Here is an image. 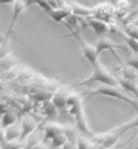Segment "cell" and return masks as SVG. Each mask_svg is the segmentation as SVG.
Segmentation results:
<instances>
[{"label": "cell", "instance_id": "1", "mask_svg": "<svg viewBox=\"0 0 138 149\" xmlns=\"http://www.w3.org/2000/svg\"><path fill=\"white\" fill-rule=\"evenodd\" d=\"M67 109H68V113L75 117V123L79 127L80 132L84 133L87 137H91L94 133L88 127L87 118H85V113H84L81 94H79V92H69L67 99Z\"/></svg>", "mask_w": 138, "mask_h": 149}, {"label": "cell", "instance_id": "2", "mask_svg": "<svg viewBox=\"0 0 138 149\" xmlns=\"http://www.w3.org/2000/svg\"><path fill=\"white\" fill-rule=\"evenodd\" d=\"M94 95H103V96H107V98H112V99H118V100H122V102L130 104L138 110V102L137 99L131 98L129 92H126L125 90H119L118 86H110V84H99V87H96L95 90L89 91L88 92V98H91Z\"/></svg>", "mask_w": 138, "mask_h": 149}, {"label": "cell", "instance_id": "3", "mask_svg": "<svg viewBox=\"0 0 138 149\" xmlns=\"http://www.w3.org/2000/svg\"><path fill=\"white\" fill-rule=\"evenodd\" d=\"M91 84H110V86H119V79L114 73H111L100 61L92 67V73L88 79H84L77 86H91Z\"/></svg>", "mask_w": 138, "mask_h": 149}, {"label": "cell", "instance_id": "4", "mask_svg": "<svg viewBox=\"0 0 138 149\" xmlns=\"http://www.w3.org/2000/svg\"><path fill=\"white\" fill-rule=\"evenodd\" d=\"M76 38L79 39L80 46H81V52H83V56L88 60V63L91 64L92 67L96 65V63L99 61V54H98V50H96V46H95V45H91V43H88L85 39H83L79 33L76 34Z\"/></svg>", "mask_w": 138, "mask_h": 149}, {"label": "cell", "instance_id": "5", "mask_svg": "<svg viewBox=\"0 0 138 149\" xmlns=\"http://www.w3.org/2000/svg\"><path fill=\"white\" fill-rule=\"evenodd\" d=\"M69 92H71L69 87L61 86L60 88L55 90V92L53 94V96H51V100H53V103L55 104V107L58 109L60 114L68 111V109H67V99H68Z\"/></svg>", "mask_w": 138, "mask_h": 149}, {"label": "cell", "instance_id": "6", "mask_svg": "<svg viewBox=\"0 0 138 149\" xmlns=\"http://www.w3.org/2000/svg\"><path fill=\"white\" fill-rule=\"evenodd\" d=\"M95 46H96V50H98V54L99 56H100V53H102V52L108 50V52H111L115 57H118V54L115 53V50H117V49H122V50L125 49V46H122V45H119V43L114 42L112 39L107 38L106 36H99V38L96 39Z\"/></svg>", "mask_w": 138, "mask_h": 149}, {"label": "cell", "instance_id": "7", "mask_svg": "<svg viewBox=\"0 0 138 149\" xmlns=\"http://www.w3.org/2000/svg\"><path fill=\"white\" fill-rule=\"evenodd\" d=\"M84 19L87 20L88 27H91L98 36H106L107 33L111 30V26L107 23L106 20L100 19V18H98V16H95V15L87 16V18H84Z\"/></svg>", "mask_w": 138, "mask_h": 149}, {"label": "cell", "instance_id": "8", "mask_svg": "<svg viewBox=\"0 0 138 149\" xmlns=\"http://www.w3.org/2000/svg\"><path fill=\"white\" fill-rule=\"evenodd\" d=\"M46 14L50 16L54 22L61 23V22H64L65 19H68V18L73 14V11H72V7L69 4L64 3V6H60V7H57V8H51L50 11H47Z\"/></svg>", "mask_w": 138, "mask_h": 149}, {"label": "cell", "instance_id": "9", "mask_svg": "<svg viewBox=\"0 0 138 149\" xmlns=\"http://www.w3.org/2000/svg\"><path fill=\"white\" fill-rule=\"evenodd\" d=\"M28 4H30L28 3V0H15V1L12 3V18H11V23H10V26H8V30H7L6 37H10L12 29H14L15 22L18 20V18L20 16V14L26 10V7H27Z\"/></svg>", "mask_w": 138, "mask_h": 149}, {"label": "cell", "instance_id": "10", "mask_svg": "<svg viewBox=\"0 0 138 149\" xmlns=\"http://www.w3.org/2000/svg\"><path fill=\"white\" fill-rule=\"evenodd\" d=\"M22 134H20V140H26L28 136H31L34 132H35L38 123L35 122V119L30 115H26V117L22 118Z\"/></svg>", "mask_w": 138, "mask_h": 149}, {"label": "cell", "instance_id": "11", "mask_svg": "<svg viewBox=\"0 0 138 149\" xmlns=\"http://www.w3.org/2000/svg\"><path fill=\"white\" fill-rule=\"evenodd\" d=\"M114 10L115 8L112 7L111 3H102V4H99L98 7L94 8V15L103 20H106V22H108L112 18V15H114Z\"/></svg>", "mask_w": 138, "mask_h": 149}, {"label": "cell", "instance_id": "12", "mask_svg": "<svg viewBox=\"0 0 138 149\" xmlns=\"http://www.w3.org/2000/svg\"><path fill=\"white\" fill-rule=\"evenodd\" d=\"M64 132V126L55 122H49L44 129V136H45V141L47 140H53L55 136H58L60 133Z\"/></svg>", "mask_w": 138, "mask_h": 149}, {"label": "cell", "instance_id": "13", "mask_svg": "<svg viewBox=\"0 0 138 149\" xmlns=\"http://www.w3.org/2000/svg\"><path fill=\"white\" fill-rule=\"evenodd\" d=\"M118 79H119V86L122 87L126 92L131 94L134 98L138 99V84H137V81L130 80V79H127V77H123V76H121V77H118Z\"/></svg>", "mask_w": 138, "mask_h": 149}, {"label": "cell", "instance_id": "14", "mask_svg": "<svg viewBox=\"0 0 138 149\" xmlns=\"http://www.w3.org/2000/svg\"><path fill=\"white\" fill-rule=\"evenodd\" d=\"M4 133H6V141H15L20 140V134H22V126H18L15 123L4 127Z\"/></svg>", "mask_w": 138, "mask_h": 149}, {"label": "cell", "instance_id": "15", "mask_svg": "<svg viewBox=\"0 0 138 149\" xmlns=\"http://www.w3.org/2000/svg\"><path fill=\"white\" fill-rule=\"evenodd\" d=\"M18 63V60H16V57H14L12 54H6L4 57H1L0 58V68L1 69H4V71H8V69H11L15 64Z\"/></svg>", "mask_w": 138, "mask_h": 149}, {"label": "cell", "instance_id": "16", "mask_svg": "<svg viewBox=\"0 0 138 149\" xmlns=\"http://www.w3.org/2000/svg\"><path fill=\"white\" fill-rule=\"evenodd\" d=\"M121 73H122L123 77H127V79H130V80L138 81V71L135 69V68L127 65V64L121 68Z\"/></svg>", "mask_w": 138, "mask_h": 149}, {"label": "cell", "instance_id": "17", "mask_svg": "<svg viewBox=\"0 0 138 149\" xmlns=\"http://www.w3.org/2000/svg\"><path fill=\"white\" fill-rule=\"evenodd\" d=\"M16 119H18V117H16V114L14 111H4L3 118H1V126L7 127V126L15 123Z\"/></svg>", "mask_w": 138, "mask_h": 149}, {"label": "cell", "instance_id": "18", "mask_svg": "<svg viewBox=\"0 0 138 149\" xmlns=\"http://www.w3.org/2000/svg\"><path fill=\"white\" fill-rule=\"evenodd\" d=\"M121 36L125 38L127 46L131 49V52H133V53H138V39L134 38V37L129 36V34H123V33H121Z\"/></svg>", "mask_w": 138, "mask_h": 149}, {"label": "cell", "instance_id": "19", "mask_svg": "<svg viewBox=\"0 0 138 149\" xmlns=\"http://www.w3.org/2000/svg\"><path fill=\"white\" fill-rule=\"evenodd\" d=\"M133 127H138V115L137 117H134L133 119H130L129 122H126V123H123V125L118 126V129L121 133H126L129 129H133Z\"/></svg>", "mask_w": 138, "mask_h": 149}, {"label": "cell", "instance_id": "20", "mask_svg": "<svg viewBox=\"0 0 138 149\" xmlns=\"http://www.w3.org/2000/svg\"><path fill=\"white\" fill-rule=\"evenodd\" d=\"M94 145H95V142L91 140V137L77 138V142H76L77 148H89V146H94Z\"/></svg>", "mask_w": 138, "mask_h": 149}, {"label": "cell", "instance_id": "21", "mask_svg": "<svg viewBox=\"0 0 138 149\" xmlns=\"http://www.w3.org/2000/svg\"><path fill=\"white\" fill-rule=\"evenodd\" d=\"M28 3L30 4H37V6H40L42 10H44L45 12L47 11H50L51 7H50V4H49V1L47 0H28Z\"/></svg>", "mask_w": 138, "mask_h": 149}, {"label": "cell", "instance_id": "22", "mask_svg": "<svg viewBox=\"0 0 138 149\" xmlns=\"http://www.w3.org/2000/svg\"><path fill=\"white\" fill-rule=\"evenodd\" d=\"M33 99H34V100H38V102H45L47 99H51V95L49 94V92L42 91V92H37V94L33 95Z\"/></svg>", "mask_w": 138, "mask_h": 149}, {"label": "cell", "instance_id": "23", "mask_svg": "<svg viewBox=\"0 0 138 149\" xmlns=\"http://www.w3.org/2000/svg\"><path fill=\"white\" fill-rule=\"evenodd\" d=\"M126 64L130 65V67L135 68L138 71V53H134L131 56H127V60H126Z\"/></svg>", "mask_w": 138, "mask_h": 149}, {"label": "cell", "instance_id": "24", "mask_svg": "<svg viewBox=\"0 0 138 149\" xmlns=\"http://www.w3.org/2000/svg\"><path fill=\"white\" fill-rule=\"evenodd\" d=\"M8 37H6L3 41V43H1V46H0V58L1 57H4L6 54H8Z\"/></svg>", "mask_w": 138, "mask_h": 149}, {"label": "cell", "instance_id": "25", "mask_svg": "<svg viewBox=\"0 0 138 149\" xmlns=\"http://www.w3.org/2000/svg\"><path fill=\"white\" fill-rule=\"evenodd\" d=\"M0 141L4 142L6 141V133H4V127L0 126Z\"/></svg>", "mask_w": 138, "mask_h": 149}, {"label": "cell", "instance_id": "26", "mask_svg": "<svg viewBox=\"0 0 138 149\" xmlns=\"http://www.w3.org/2000/svg\"><path fill=\"white\" fill-rule=\"evenodd\" d=\"M15 0H0V4H8V3H14Z\"/></svg>", "mask_w": 138, "mask_h": 149}, {"label": "cell", "instance_id": "27", "mask_svg": "<svg viewBox=\"0 0 138 149\" xmlns=\"http://www.w3.org/2000/svg\"><path fill=\"white\" fill-rule=\"evenodd\" d=\"M64 1H67V3H69V1H71V0H64Z\"/></svg>", "mask_w": 138, "mask_h": 149}, {"label": "cell", "instance_id": "28", "mask_svg": "<svg viewBox=\"0 0 138 149\" xmlns=\"http://www.w3.org/2000/svg\"><path fill=\"white\" fill-rule=\"evenodd\" d=\"M135 145H137V146H138V140H137V141H135Z\"/></svg>", "mask_w": 138, "mask_h": 149}, {"label": "cell", "instance_id": "29", "mask_svg": "<svg viewBox=\"0 0 138 149\" xmlns=\"http://www.w3.org/2000/svg\"><path fill=\"white\" fill-rule=\"evenodd\" d=\"M0 146H1V141H0Z\"/></svg>", "mask_w": 138, "mask_h": 149}]
</instances>
